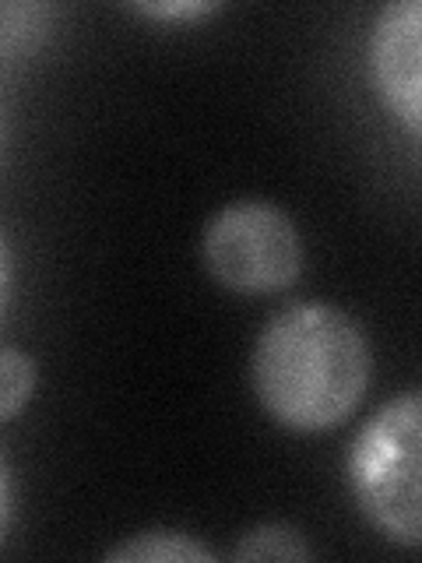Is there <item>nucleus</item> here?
Instances as JSON below:
<instances>
[{
    "label": "nucleus",
    "instance_id": "obj_5",
    "mask_svg": "<svg viewBox=\"0 0 422 563\" xmlns=\"http://www.w3.org/2000/svg\"><path fill=\"white\" fill-rule=\"evenodd\" d=\"M106 560L113 563H215V553L190 539L187 532H173V528H152V532H137L127 542L113 545Z\"/></svg>",
    "mask_w": 422,
    "mask_h": 563
},
{
    "label": "nucleus",
    "instance_id": "obj_3",
    "mask_svg": "<svg viewBox=\"0 0 422 563\" xmlns=\"http://www.w3.org/2000/svg\"><path fill=\"white\" fill-rule=\"evenodd\" d=\"M201 257L225 289L268 296L289 289L303 272L296 222L271 201H236L208 219Z\"/></svg>",
    "mask_w": 422,
    "mask_h": 563
},
{
    "label": "nucleus",
    "instance_id": "obj_2",
    "mask_svg": "<svg viewBox=\"0 0 422 563\" xmlns=\"http://www.w3.org/2000/svg\"><path fill=\"white\" fill-rule=\"evenodd\" d=\"M419 448L422 401L419 391H404L369 416L348 451V483L363 515L404 550L422 542Z\"/></svg>",
    "mask_w": 422,
    "mask_h": 563
},
{
    "label": "nucleus",
    "instance_id": "obj_9",
    "mask_svg": "<svg viewBox=\"0 0 422 563\" xmlns=\"http://www.w3.org/2000/svg\"><path fill=\"white\" fill-rule=\"evenodd\" d=\"M11 507H14V493H11V468H8V462H4V451H0V542H4V536H8Z\"/></svg>",
    "mask_w": 422,
    "mask_h": 563
},
{
    "label": "nucleus",
    "instance_id": "obj_10",
    "mask_svg": "<svg viewBox=\"0 0 422 563\" xmlns=\"http://www.w3.org/2000/svg\"><path fill=\"white\" fill-rule=\"evenodd\" d=\"M8 296H11V257H8L4 240H0V313L8 307Z\"/></svg>",
    "mask_w": 422,
    "mask_h": 563
},
{
    "label": "nucleus",
    "instance_id": "obj_8",
    "mask_svg": "<svg viewBox=\"0 0 422 563\" xmlns=\"http://www.w3.org/2000/svg\"><path fill=\"white\" fill-rule=\"evenodd\" d=\"M131 11L158 18V22H193L211 11H219L215 0H155V4H131Z\"/></svg>",
    "mask_w": 422,
    "mask_h": 563
},
{
    "label": "nucleus",
    "instance_id": "obj_6",
    "mask_svg": "<svg viewBox=\"0 0 422 563\" xmlns=\"http://www.w3.org/2000/svg\"><path fill=\"white\" fill-rule=\"evenodd\" d=\"M310 556H313V550L289 525H257L240 539V545L233 550V560H240V563H251V560H310Z\"/></svg>",
    "mask_w": 422,
    "mask_h": 563
},
{
    "label": "nucleus",
    "instance_id": "obj_7",
    "mask_svg": "<svg viewBox=\"0 0 422 563\" xmlns=\"http://www.w3.org/2000/svg\"><path fill=\"white\" fill-rule=\"evenodd\" d=\"M40 369L22 349H0V422L18 416L35 395Z\"/></svg>",
    "mask_w": 422,
    "mask_h": 563
},
{
    "label": "nucleus",
    "instance_id": "obj_1",
    "mask_svg": "<svg viewBox=\"0 0 422 563\" xmlns=\"http://www.w3.org/2000/svg\"><path fill=\"white\" fill-rule=\"evenodd\" d=\"M251 374L275 422L296 433H324L345 422L366 398L374 349L352 313L307 299L264 324Z\"/></svg>",
    "mask_w": 422,
    "mask_h": 563
},
{
    "label": "nucleus",
    "instance_id": "obj_4",
    "mask_svg": "<svg viewBox=\"0 0 422 563\" xmlns=\"http://www.w3.org/2000/svg\"><path fill=\"white\" fill-rule=\"evenodd\" d=\"M374 78L377 88L409 137L422 134V4L395 0L374 25Z\"/></svg>",
    "mask_w": 422,
    "mask_h": 563
}]
</instances>
